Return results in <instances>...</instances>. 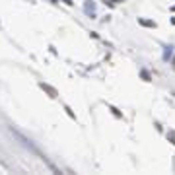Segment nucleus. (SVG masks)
Here are the masks:
<instances>
[{"label": "nucleus", "mask_w": 175, "mask_h": 175, "mask_svg": "<svg viewBox=\"0 0 175 175\" xmlns=\"http://www.w3.org/2000/svg\"><path fill=\"white\" fill-rule=\"evenodd\" d=\"M111 2H119V0H111Z\"/></svg>", "instance_id": "obj_9"}, {"label": "nucleus", "mask_w": 175, "mask_h": 175, "mask_svg": "<svg viewBox=\"0 0 175 175\" xmlns=\"http://www.w3.org/2000/svg\"><path fill=\"white\" fill-rule=\"evenodd\" d=\"M173 10H175V6H173Z\"/></svg>", "instance_id": "obj_10"}, {"label": "nucleus", "mask_w": 175, "mask_h": 175, "mask_svg": "<svg viewBox=\"0 0 175 175\" xmlns=\"http://www.w3.org/2000/svg\"><path fill=\"white\" fill-rule=\"evenodd\" d=\"M138 24L144 25V27H156V22H152V20H144V18H138Z\"/></svg>", "instance_id": "obj_2"}, {"label": "nucleus", "mask_w": 175, "mask_h": 175, "mask_svg": "<svg viewBox=\"0 0 175 175\" xmlns=\"http://www.w3.org/2000/svg\"><path fill=\"white\" fill-rule=\"evenodd\" d=\"M64 111H66V113H68V117H70V119H76V115H74L72 111H70V107H64Z\"/></svg>", "instance_id": "obj_5"}, {"label": "nucleus", "mask_w": 175, "mask_h": 175, "mask_svg": "<svg viewBox=\"0 0 175 175\" xmlns=\"http://www.w3.org/2000/svg\"><path fill=\"white\" fill-rule=\"evenodd\" d=\"M109 109H111V113H113V115L117 117V119H123V115H121V113H119V111H117L115 107H109Z\"/></svg>", "instance_id": "obj_3"}, {"label": "nucleus", "mask_w": 175, "mask_h": 175, "mask_svg": "<svg viewBox=\"0 0 175 175\" xmlns=\"http://www.w3.org/2000/svg\"><path fill=\"white\" fill-rule=\"evenodd\" d=\"M39 88L43 89V92H47V93H49V97H53V99H55V97H58V92H57V89L53 88V86H49V84H45V82H39Z\"/></svg>", "instance_id": "obj_1"}, {"label": "nucleus", "mask_w": 175, "mask_h": 175, "mask_svg": "<svg viewBox=\"0 0 175 175\" xmlns=\"http://www.w3.org/2000/svg\"><path fill=\"white\" fill-rule=\"evenodd\" d=\"M142 78H144L146 82H150V76H148V72H146V70H142Z\"/></svg>", "instance_id": "obj_6"}, {"label": "nucleus", "mask_w": 175, "mask_h": 175, "mask_svg": "<svg viewBox=\"0 0 175 175\" xmlns=\"http://www.w3.org/2000/svg\"><path fill=\"white\" fill-rule=\"evenodd\" d=\"M167 138L171 140V144L175 146V132H173V130H171V132H167Z\"/></svg>", "instance_id": "obj_4"}, {"label": "nucleus", "mask_w": 175, "mask_h": 175, "mask_svg": "<svg viewBox=\"0 0 175 175\" xmlns=\"http://www.w3.org/2000/svg\"><path fill=\"white\" fill-rule=\"evenodd\" d=\"M173 68H175V57H173Z\"/></svg>", "instance_id": "obj_8"}, {"label": "nucleus", "mask_w": 175, "mask_h": 175, "mask_svg": "<svg viewBox=\"0 0 175 175\" xmlns=\"http://www.w3.org/2000/svg\"><path fill=\"white\" fill-rule=\"evenodd\" d=\"M62 2H64V4H68V6H72V2H70V0H62Z\"/></svg>", "instance_id": "obj_7"}]
</instances>
